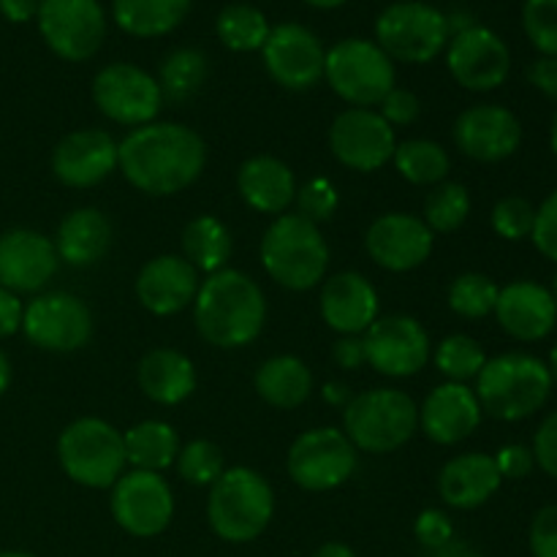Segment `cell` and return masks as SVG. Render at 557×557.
I'll return each instance as SVG.
<instances>
[{"label": "cell", "instance_id": "681fc988", "mask_svg": "<svg viewBox=\"0 0 557 557\" xmlns=\"http://www.w3.org/2000/svg\"><path fill=\"white\" fill-rule=\"evenodd\" d=\"M533 460L557 482V411L539 424L536 438H533Z\"/></svg>", "mask_w": 557, "mask_h": 557}, {"label": "cell", "instance_id": "ab89813d", "mask_svg": "<svg viewBox=\"0 0 557 557\" xmlns=\"http://www.w3.org/2000/svg\"><path fill=\"white\" fill-rule=\"evenodd\" d=\"M498 292L500 288L495 286L493 277L482 275V272H462L449 286V308L460 319H487L498 302Z\"/></svg>", "mask_w": 557, "mask_h": 557}, {"label": "cell", "instance_id": "52a82bcc", "mask_svg": "<svg viewBox=\"0 0 557 557\" xmlns=\"http://www.w3.org/2000/svg\"><path fill=\"white\" fill-rule=\"evenodd\" d=\"M60 468L71 482L90 490H107L125 473L123 433L98 417L71 422L58 438Z\"/></svg>", "mask_w": 557, "mask_h": 557}, {"label": "cell", "instance_id": "7a4b0ae2", "mask_svg": "<svg viewBox=\"0 0 557 557\" xmlns=\"http://www.w3.org/2000/svg\"><path fill=\"white\" fill-rule=\"evenodd\" d=\"M267 299L259 283L239 270L212 272L194 299V324L215 348H245L261 335Z\"/></svg>", "mask_w": 557, "mask_h": 557}, {"label": "cell", "instance_id": "f6af8a7d", "mask_svg": "<svg viewBox=\"0 0 557 557\" xmlns=\"http://www.w3.org/2000/svg\"><path fill=\"white\" fill-rule=\"evenodd\" d=\"M413 536L422 544L428 553H435L444 544H449L455 539V525H451L449 515L441 509H424L422 515L413 522Z\"/></svg>", "mask_w": 557, "mask_h": 557}, {"label": "cell", "instance_id": "e575fe53", "mask_svg": "<svg viewBox=\"0 0 557 557\" xmlns=\"http://www.w3.org/2000/svg\"><path fill=\"white\" fill-rule=\"evenodd\" d=\"M272 25L267 22L264 11L250 3L223 5L215 20V36L232 52H261Z\"/></svg>", "mask_w": 557, "mask_h": 557}, {"label": "cell", "instance_id": "11a10c76", "mask_svg": "<svg viewBox=\"0 0 557 557\" xmlns=\"http://www.w3.org/2000/svg\"><path fill=\"white\" fill-rule=\"evenodd\" d=\"M38 3L41 0H0V14L14 25H25V22L36 20Z\"/></svg>", "mask_w": 557, "mask_h": 557}, {"label": "cell", "instance_id": "f5cc1de1", "mask_svg": "<svg viewBox=\"0 0 557 557\" xmlns=\"http://www.w3.org/2000/svg\"><path fill=\"white\" fill-rule=\"evenodd\" d=\"M332 357L343 370H357L364 364V343L362 335H343L332 348Z\"/></svg>", "mask_w": 557, "mask_h": 557}, {"label": "cell", "instance_id": "d6a6232c", "mask_svg": "<svg viewBox=\"0 0 557 557\" xmlns=\"http://www.w3.org/2000/svg\"><path fill=\"white\" fill-rule=\"evenodd\" d=\"M125 460L134 466V471L163 473L177 462L180 438L177 430L161 419H147V422L134 424L123 433Z\"/></svg>", "mask_w": 557, "mask_h": 557}, {"label": "cell", "instance_id": "2e32d148", "mask_svg": "<svg viewBox=\"0 0 557 557\" xmlns=\"http://www.w3.org/2000/svg\"><path fill=\"white\" fill-rule=\"evenodd\" d=\"M397 147L395 128L375 109H343L330 125V150L351 172H379Z\"/></svg>", "mask_w": 557, "mask_h": 557}, {"label": "cell", "instance_id": "b9f144b4", "mask_svg": "<svg viewBox=\"0 0 557 557\" xmlns=\"http://www.w3.org/2000/svg\"><path fill=\"white\" fill-rule=\"evenodd\" d=\"M522 30L542 58H557V0H525Z\"/></svg>", "mask_w": 557, "mask_h": 557}, {"label": "cell", "instance_id": "4fadbf2b", "mask_svg": "<svg viewBox=\"0 0 557 557\" xmlns=\"http://www.w3.org/2000/svg\"><path fill=\"white\" fill-rule=\"evenodd\" d=\"M22 332L41 351H79L92 335V313L79 297L69 292L38 294L25 305Z\"/></svg>", "mask_w": 557, "mask_h": 557}, {"label": "cell", "instance_id": "83f0119b", "mask_svg": "<svg viewBox=\"0 0 557 557\" xmlns=\"http://www.w3.org/2000/svg\"><path fill=\"white\" fill-rule=\"evenodd\" d=\"M237 190L250 210L261 215H283L297 196L292 166L275 156H253L239 166Z\"/></svg>", "mask_w": 557, "mask_h": 557}, {"label": "cell", "instance_id": "7c38bea8", "mask_svg": "<svg viewBox=\"0 0 557 557\" xmlns=\"http://www.w3.org/2000/svg\"><path fill=\"white\" fill-rule=\"evenodd\" d=\"M92 101L98 112L131 131L156 123L163 107L161 85L134 63H109L92 79Z\"/></svg>", "mask_w": 557, "mask_h": 557}, {"label": "cell", "instance_id": "9a60e30c", "mask_svg": "<svg viewBox=\"0 0 557 557\" xmlns=\"http://www.w3.org/2000/svg\"><path fill=\"white\" fill-rule=\"evenodd\" d=\"M112 517L136 539L161 536L174 517V495L161 473L125 471L112 484Z\"/></svg>", "mask_w": 557, "mask_h": 557}, {"label": "cell", "instance_id": "bcb514c9", "mask_svg": "<svg viewBox=\"0 0 557 557\" xmlns=\"http://www.w3.org/2000/svg\"><path fill=\"white\" fill-rule=\"evenodd\" d=\"M531 239L544 259L557 264V190H553V194L539 205Z\"/></svg>", "mask_w": 557, "mask_h": 557}, {"label": "cell", "instance_id": "8fae6325", "mask_svg": "<svg viewBox=\"0 0 557 557\" xmlns=\"http://www.w3.org/2000/svg\"><path fill=\"white\" fill-rule=\"evenodd\" d=\"M288 476L308 493H326L357 471V449L337 428H313L299 435L286 457Z\"/></svg>", "mask_w": 557, "mask_h": 557}, {"label": "cell", "instance_id": "7402d4cb", "mask_svg": "<svg viewBox=\"0 0 557 557\" xmlns=\"http://www.w3.org/2000/svg\"><path fill=\"white\" fill-rule=\"evenodd\" d=\"M117 141L101 128H82L63 136L52 150V174L69 188H96L117 172Z\"/></svg>", "mask_w": 557, "mask_h": 557}, {"label": "cell", "instance_id": "8d00e7d4", "mask_svg": "<svg viewBox=\"0 0 557 557\" xmlns=\"http://www.w3.org/2000/svg\"><path fill=\"white\" fill-rule=\"evenodd\" d=\"M207 74H210V63L201 49L180 47L172 54H166L161 63V74H158V85H161L163 101H188L190 96L199 92L205 85Z\"/></svg>", "mask_w": 557, "mask_h": 557}, {"label": "cell", "instance_id": "e7e4bbea", "mask_svg": "<svg viewBox=\"0 0 557 557\" xmlns=\"http://www.w3.org/2000/svg\"><path fill=\"white\" fill-rule=\"evenodd\" d=\"M0 557H36V555L20 553V549H5V553H0Z\"/></svg>", "mask_w": 557, "mask_h": 557}, {"label": "cell", "instance_id": "6da1fadb", "mask_svg": "<svg viewBox=\"0 0 557 557\" xmlns=\"http://www.w3.org/2000/svg\"><path fill=\"white\" fill-rule=\"evenodd\" d=\"M117 169L147 196H174L201 177L207 145L183 123H147L117 141Z\"/></svg>", "mask_w": 557, "mask_h": 557}, {"label": "cell", "instance_id": "e0dca14e", "mask_svg": "<svg viewBox=\"0 0 557 557\" xmlns=\"http://www.w3.org/2000/svg\"><path fill=\"white\" fill-rule=\"evenodd\" d=\"M362 343L364 362L386 379H408L430 362V335L411 315H379Z\"/></svg>", "mask_w": 557, "mask_h": 557}, {"label": "cell", "instance_id": "5bb4252c", "mask_svg": "<svg viewBox=\"0 0 557 557\" xmlns=\"http://www.w3.org/2000/svg\"><path fill=\"white\" fill-rule=\"evenodd\" d=\"M446 69L451 79L473 92L498 90L511 74L509 44L484 25H468L451 33L446 44Z\"/></svg>", "mask_w": 557, "mask_h": 557}, {"label": "cell", "instance_id": "836d02e7", "mask_svg": "<svg viewBox=\"0 0 557 557\" xmlns=\"http://www.w3.org/2000/svg\"><path fill=\"white\" fill-rule=\"evenodd\" d=\"M232 232L215 215H199L183 228V259L196 272H221L232 259Z\"/></svg>", "mask_w": 557, "mask_h": 557}, {"label": "cell", "instance_id": "f546056e", "mask_svg": "<svg viewBox=\"0 0 557 557\" xmlns=\"http://www.w3.org/2000/svg\"><path fill=\"white\" fill-rule=\"evenodd\" d=\"M139 389L158 406H180L196 389V368L177 348H152L141 357Z\"/></svg>", "mask_w": 557, "mask_h": 557}, {"label": "cell", "instance_id": "ba28073f", "mask_svg": "<svg viewBox=\"0 0 557 557\" xmlns=\"http://www.w3.org/2000/svg\"><path fill=\"white\" fill-rule=\"evenodd\" d=\"M324 79L337 98L359 109L379 107L397 87L395 60L368 38H343L326 49Z\"/></svg>", "mask_w": 557, "mask_h": 557}, {"label": "cell", "instance_id": "be15d7a7", "mask_svg": "<svg viewBox=\"0 0 557 557\" xmlns=\"http://www.w3.org/2000/svg\"><path fill=\"white\" fill-rule=\"evenodd\" d=\"M549 147H553V152H555V158H557V112H555V117H553V128H549Z\"/></svg>", "mask_w": 557, "mask_h": 557}, {"label": "cell", "instance_id": "44dd1931", "mask_svg": "<svg viewBox=\"0 0 557 557\" xmlns=\"http://www.w3.org/2000/svg\"><path fill=\"white\" fill-rule=\"evenodd\" d=\"M58 250L49 237L33 228L0 234V286L20 294H36L58 272Z\"/></svg>", "mask_w": 557, "mask_h": 557}, {"label": "cell", "instance_id": "60d3db41", "mask_svg": "<svg viewBox=\"0 0 557 557\" xmlns=\"http://www.w3.org/2000/svg\"><path fill=\"white\" fill-rule=\"evenodd\" d=\"M177 471L185 482L196 484V487H212L218 482L226 466H223V451L218 449L212 441L196 438L188 441L185 446H180L177 455Z\"/></svg>", "mask_w": 557, "mask_h": 557}, {"label": "cell", "instance_id": "ffe728a7", "mask_svg": "<svg viewBox=\"0 0 557 557\" xmlns=\"http://www.w3.org/2000/svg\"><path fill=\"white\" fill-rule=\"evenodd\" d=\"M435 234L419 215L386 212L370 223L364 234V250L370 259L389 272H411L430 259Z\"/></svg>", "mask_w": 557, "mask_h": 557}, {"label": "cell", "instance_id": "03108f58", "mask_svg": "<svg viewBox=\"0 0 557 557\" xmlns=\"http://www.w3.org/2000/svg\"><path fill=\"white\" fill-rule=\"evenodd\" d=\"M549 292H553V297H555V302H557V275H555V281H553V288H549Z\"/></svg>", "mask_w": 557, "mask_h": 557}, {"label": "cell", "instance_id": "5b68a950", "mask_svg": "<svg viewBox=\"0 0 557 557\" xmlns=\"http://www.w3.org/2000/svg\"><path fill=\"white\" fill-rule=\"evenodd\" d=\"M275 515V493L253 468H226L210 487L207 520L212 533L228 544L259 539Z\"/></svg>", "mask_w": 557, "mask_h": 557}, {"label": "cell", "instance_id": "db71d44e", "mask_svg": "<svg viewBox=\"0 0 557 557\" xmlns=\"http://www.w3.org/2000/svg\"><path fill=\"white\" fill-rule=\"evenodd\" d=\"M528 79L547 98H557V58H539L528 69Z\"/></svg>", "mask_w": 557, "mask_h": 557}, {"label": "cell", "instance_id": "277c9868", "mask_svg": "<svg viewBox=\"0 0 557 557\" xmlns=\"http://www.w3.org/2000/svg\"><path fill=\"white\" fill-rule=\"evenodd\" d=\"M261 267L277 286L288 292H310L330 267V245L315 223L297 212H283L261 237Z\"/></svg>", "mask_w": 557, "mask_h": 557}, {"label": "cell", "instance_id": "9f6ffc18", "mask_svg": "<svg viewBox=\"0 0 557 557\" xmlns=\"http://www.w3.org/2000/svg\"><path fill=\"white\" fill-rule=\"evenodd\" d=\"M430 557H487L482 553V549H476L473 544L462 542V539H451L449 544H444L441 549H435V553H430Z\"/></svg>", "mask_w": 557, "mask_h": 557}, {"label": "cell", "instance_id": "d6986e66", "mask_svg": "<svg viewBox=\"0 0 557 557\" xmlns=\"http://www.w3.org/2000/svg\"><path fill=\"white\" fill-rule=\"evenodd\" d=\"M455 147L479 163H500L522 145V123L500 103H476L460 112L451 128Z\"/></svg>", "mask_w": 557, "mask_h": 557}, {"label": "cell", "instance_id": "7bdbcfd3", "mask_svg": "<svg viewBox=\"0 0 557 557\" xmlns=\"http://www.w3.org/2000/svg\"><path fill=\"white\" fill-rule=\"evenodd\" d=\"M533 221H536V207L525 196H504L493 207V218H490L495 234L509 239V243H520V239L531 237Z\"/></svg>", "mask_w": 557, "mask_h": 557}, {"label": "cell", "instance_id": "4dcf8cb0", "mask_svg": "<svg viewBox=\"0 0 557 557\" xmlns=\"http://www.w3.org/2000/svg\"><path fill=\"white\" fill-rule=\"evenodd\" d=\"M253 386L261 400L288 411V408L302 406L310 397L313 373L299 357L281 354V357H270L267 362H261V368L256 370Z\"/></svg>", "mask_w": 557, "mask_h": 557}, {"label": "cell", "instance_id": "d4e9b609", "mask_svg": "<svg viewBox=\"0 0 557 557\" xmlns=\"http://www.w3.org/2000/svg\"><path fill=\"white\" fill-rule=\"evenodd\" d=\"M199 272L183 256H156L136 275V299L152 315H177L190 308L199 292Z\"/></svg>", "mask_w": 557, "mask_h": 557}, {"label": "cell", "instance_id": "6125c7cd", "mask_svg": "<svg viewBox=\"0 0 557 557\" xmlns=\"http://www.w3.org/2000/svg\"><path fill=\"white\" fill-rule=\"evenodd\" d=\"M549 379H553V386H557V343L553 346V351H549Z\"/></svg>", "mask_w": 557, "mask_h": 557}, {"label": "cell", "instance_id": "603a6c76", "mask_svg": "<svg viewBox=\"0 0 557 557\" xmlns=\"http://www.w3.org/2000/svg\"><path fill=\"white\" fill-rule=\"evenodd\" d=\"M482 417L484 411L479 406L476 392L468 384L446 381L424 397L419 408V428L433 444L455 446L476 433Z\"/></svg>", "mask_w": 557, "mask_h": 557}, {"label": "cell", "instance_id": "cb8c5ba5", "mask_svg": "<svg viewBox=\"0 0 557 557\" xmlns=\"http://www.w3.org/2000/svg\"><path fill=\"white\" fill-rule=\"evenodd\" d=\"M495 319L500 330L520 343H539L557 326V302L547 286L536 281H511L498 292Z\"/></svg>", "mask_w": 557, "mask_h": 557}, {"label": "cell", "instance_id": "8992f818", "mask_svg": "<svg viewBox=\"0 0 557 557\" xmlns=\"http://www.w3.org/2000/svg\"><path fill=\"white\" fill-rule=\"evenodd\" d=\"M419 428V406L411 395L379 386L351 397L343 408V433L357 451L389 455L406 446Z\"/></svg>", "mask_w": 557, "mask_h": 557}, {"label": "cell", "instance_id": "d590c367", "mask_svg": "<svg viewBox=\"0 0 557 557\" xmlns=\"http://www.w3.org/2000/svg\"><path fill=\"white\" fill-rule=\"evenodd\" d=\"M395 169L403 180L411 185H438L449 177L451 158L444 145L433 139H408L397 141L395 147Z\"/></svg>", "mask_w": 557, "mask_h": 557}, {"label": "cell", "instance_id": "c3c4849f", "mask_svg": "<svg viewBox=\"0 0 557 557\" xmlns=\"http://www.w3.org/2000/svg\"><path fill=\"white\" fill-rule=\"evenodd\" d=\"M375 112L395 128V125H411L413 120L419 117V112H422V103H419V98L413 96L411 90H406V87H392Z\"/></svg>", "mask_w": 557, "mask_h": 557}, {"label": "cell", "instance_id": "484cf974", "mask_svg": "<svg viewBox=\"0 0 557 557\" xmlns=\"http://www.w3.org/2000/svg\"><path fill=\"white\" fill-rule=\"evenodd\" d=\"M321 319L337 335H364L379 319V292L359 272H337L321 286Z\"/></svg>", "mask_w": 557, "mask_h": 557}, {"label": "cell", "instance_id": "30bf717a", "mask_svg": "<svg viewBox=\"0 0 557 557\" xmlns=\"http://www.w3.org/2000/svg\"><path fill=\"white\" fill-rule=\"evenodd\" d=\"M36 22L44 44L69 63L90 60L107 41L101 0H41Z\"/></svg>", "mask_w": 557, "mask_h": 557}, {"label": "cell", "instance_id": "91938a15", "mask_svg": "<svg viewBox=\"0 0 557 557\" xmlns=\"http://www.w3.org/2000/svg\"><path fill=\"white\" fill-rule=\"evenodd\" d=\"M9 384H11V364H9V357L3 354V348H0V395L9 389Z\"/></svg>", "mask_w": 557, "mask_h": 557}, {"label": "cell", "instance_id": "f35d334b", "mask_svg": "<svg viewBox=\"0 0 557 557\" xmlns=\"http://www.w3.org/2000/svg\"><path fill=\"white\" fill-rule=\"evenodd\" d=\"M433 362L441 375H446V381L468 384L482 373V368L487 364V354H484L482 343L473 341L471 335H449L435 346Z\"/></svg>", "mask_w": 557, "mask_h": 557}, {"label": "cell", "instance_id": "6f0895ef", "mask_svg": "<svg viewBox=\"0 0 557 557\" xmlns=\"http://www.w3.org/2000/svg\"><path fill=\"white\" fill-rule=\"evenodd\" d=\"M324 397H326V403H332V406H341V408H346L348 400H351V397H348V386L337 384V381H330V384L324 386Z\"/></svg>", "mask_w": 557, "mask_h": 557}, {"label": "cell", "instance_id": "3957f363", "mask_svg": "<svg viewBox=\"0 0 557 557\" xmlns=\"http://www.w3.org/2000/svg\"><path fill=\"white\" fill-rule=\"evenodd\" d=\"M473 392L487 417L498 422H522L547 406L553 379L544 359L511 351L487 359Z\"/></svg>", "mask_w": 557, "mask_h": 557}, {"label": "cell", "instance_id": "7dc6e473", "mask_svg": "<svg viewBox=\"0 0 557 557\" xmlns=\"http://www.w3.org/2000/svg\"><path fill=\"white\" fill-rule=\"evenodd\" d=\"M528 544L533 557H557V504L536 511L528 531Z\"/></svg>", "mask_w": 557, "mask_h": 557}, {"label": "cell", "instance_id": "816d5d0a", "mask_svg": "<svg viewBox=\"0 0 557 557\" xmlns=\"http://www.w3.org/2000/svg\"><path fill=\"white\" fill-rule=\"evenodd\" d=\"M22 315H25V305L20 302V297L0 286V341L22 330Z\"/></svg>", "mask_w": 557, "mask_h": 557}, {"label": "cell", "instance_id": "ac0fdd59", "mask_svg": "<svg viewBox=\"0 0 557 557\" xmlns=\"http://www.w3.org/2000/svg\"><path fill=\"white\" fill-rule=\"evenodd\" d=\"M261 58L267 74L286 90L302 92L324 79V44L299 22H281L272 27L261 47Z\"/></svg>", "mask_w": 557, "mask_h": 557}, {"label": "cell", "instance_id": "9c48e42d", "mask_svg": "<svg viewBox=\"0 0 557 557\" xmlns=\"http://www.w3.org/2000/svg\"><path fill=\"white\" fill-rule=\"evenodd\" d=\"M449 38V14L424 0H397L375 20V44L400 63H430L446 52Z\"/></svg>", "mask_w": 557, "mask_h": 557}, {"label": "cell", "instance_id": "ee69618b", "mask_svg": "<svg viewBox=\"0 0 557 557\" xmlns=\"http://www.w3.org/2000/svg\"><path fill=\"white\" fill-rule=\"evenodd\" d=\"M294 205H297V215L308 218L310 223H324L341 207V194H337L335 183L326 177H313L308 183H302L294 196Z\"/></svg>", "mask_w": 557, "mask_h": 557}, {"label": "cell", "instance_id": "1f68e13d", "mask_svg": "<svg viewBox=\"0 0 557 557\" xmlns=\"http://www.w3.org/2000/svg\"><path fill=\"white\" fill-rule=\"evenodd\" d=\"M194 0H112V20L134 38H161L177 30Z\"/></svg>", "mask_w": 557, "mask_h": 557}, {"label": "cell", "instance_id": "680465c9", "mask_svg": "<svg viewBox=\"0 0 557 557\" xmlns=\"http://www.w3.org/2000/svg\"><path fill=\"white\" fill-rule=\"evenodd\" d=\"M313 557H357V553L343 542H326L315 549Z\"/></svg>", "mask_w": 557, "mask_h": 557}, {"label": "cell", "instance_id": "f1b7e54d", "mask_svg": "<svg viewBox=\"0 0 557 557\" xmlns=\"http://www.w3.org/2000/svg\"><path fill=\"white\" fill-rule=\"evenodd\" d=\"M58 259L71 267H92L109 253L112 245V223L96 207H79L60 221L54 234Z\"/></svg>", "mask_w": 557, "mask_h": 557}, {"label": "cell", "instance_id": "f907efd6", "mask_svg": "<svg viewBox=\"0 0 557 557\" xmlns=\"http://www.w3.org/2000/svg\"><path fill=\"white\" fill-rule=\"evenodd\" d=\"M495 466H498L500 479H515L517 482V479L531 476L536 460H533V449H528V446L506 444L495 455Z\"/></svg>", "mask_w": 557, "mask_h": 557}, {"label": "cell", "instance_id": "74e56055", "mask_svg": "<svg viewBox=\"0 0 557 557\" xmlns=\"http://www.w3.org/2000/svg\"><path fill=\"white\" fill-rule=\"evenodd\" d=\"M471 215V194L462 183L444 180L433 185V190L424 199L422 221L433 234H451L462 226Z\"/></svg>", "mask_w": 557, "mask_h": 557}, {"label": "cell", "instance_id": "4316f807", "mask_svg": "<svg viewBox=\"0 0 557 557\" xmlns=\"http://www.w3.org/2000/svg\"><path fill=\"white\" fill-rule=\"evenodd\" d=\"M500 484L504 479L495 466V457L484 455V451H466V455L451 457L438 473L441 498L446 506L460 511H471L487 504L498 493Z\"/></svg>", "mask_w": 557, "mask_h": 557}, {"label": "cell", "instance_id": "94428289", "mask_svg": "<svg viewBox=\"0 0 557 557\" xmlns=\"http://www.w3.org/2000/svg\"><path fill=\"white\" fill-rule=\"evenodd\" d=\"M302 3H308L310 9H321V11H332V9H341V5H346L348 0H302Z\"/></svg>", "mask_w": 557, "mask_h": 557}]
</instances>
